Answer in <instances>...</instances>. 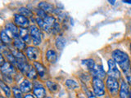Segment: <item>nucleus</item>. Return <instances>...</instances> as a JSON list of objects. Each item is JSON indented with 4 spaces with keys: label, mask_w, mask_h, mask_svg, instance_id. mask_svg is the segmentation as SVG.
<instances>
[{
    "label": "nucleus",
    "mask_w": 131,
    "mask_h": 98,
    "mask_svg": "<svg viewBox=\"0 0 131 98\" xmlns=\"http://www.w3.org/2000/svg\"><path fill=\"white\" fill-rule=\"evenodd\" d=\"M111 57L115 61V63L118 64L120 68L122 69L123 73L126 77V79L129 83H131V64L128 54L121 50L115 49L111 53Z\"/></svg>",
    "instance_id": "obj_1"
},
{
    "label": "nucleus",
    "mask_w": 131,
    "mask_h": 98,
    "mask_svg": "<svg viewBox=\"0 0 131 98\" xmlns=\"http://www.w3.org/2000/svg\"><path fill=\"white\" fill-rule=\"evenodd\" d=\"M36 22L38 26L43 29L44 31H46L47 33H50L51 31L53 32L57 23L55 18L50 17V16H47L44 18H40L38 17L36 18Z\"/></svg>",
    "instance_id": "obj_2"
},
{
    "label": "nucleus",
    "mask_w": 131,
    "mask_h": 98,
    "mask_svg": "<svg viewBox=\"0 0 131 98\" xmlns=\"http://www.w3.org/2000/svg\"><path fill=\"white\" fill-rule=\"evenodd\" d=\"M93 88L96 96H102L105 93V86L101 78L93 77Z\"/></svg>",
    "instance_id": "obj_3"
},
{
    "label": "nucleus",
    "mask_w": 131,
    "mask_h": 98,
    "mask_svg": "<svg viewBox=\"0 0 131 98\" xmlns=\"http://www.w3.org/2000/svg\"><path fill=\"white\" fill-rule=\"evenodd\" d=\"M106 85L110 94H111V95L113 96L117 95L118 90H119V83L116 78L108 76V78H107Z\"/></svg>",
    "instance_id": "obj_4"
},
{
    "label": "nucleus",
    "mask_w": 131,
    "mask_h": 98,
    "mask_svg": "<svg viewBox=\"0 0 131 98\" xmlns=\"http://www.w3.org/2000/svg\"><path fill=\"white\" fill-rule=\"evenodd\" d=\"M30 36H31L34 45L35 46L40 45L42 40V34L41 31L38 30V28L36 25H33L30 27Z\"/></svg>",
    "instance_id": "obj_5"
},
{
    "label": "nucleus",
    "mask_w": 131,
    "mask_h": 98,
    "mask_svg": "<svg viewBox=\"0 0 131 98\" xmlns=\"http://www.w3.org/2000/svg\"><path fill=\"white\" fill-rule=\"evenodd\" d=\"M107 74L110 77L115 78L116 79L121 77V74L116 66V63L113 59H110L108 61V71H107Z\"/></svg>",
    "instance_id": "obj_6"
},
{
    "label": "nucleus",
    "mask_w": 131,
    "mask_h": 98,
    "mask_svg": "<svg viewBox=\"0 0 131 98\" xmlns=\"http://www.w3.org/2000/svg\"><path fill=\"white\" fill-rule=\"evenodd\" d=\"M1 71L3 75H7V76H12L13 74H17L16 69H15L14 66L9 62H5L1 66Z\"/></svg>",
    "instance_id": "obj_7"
},
{
    "label": "nucleus",
    "mask_w": 131,
    "mask_h": 98,
    "mask_svg": "<svg viewBox=\"0 0 131 98\" xmlns=\"http://www.w3.org/2000/svg\"><path fill=\"white\" fill-rule=\"evenodd\" d=\"M15 23L18 26L21 27V28H26L30 25V21L29 20L25 17L20 14L15 15Z\"/></svg>",
    "instance_id": "obj_8"
},
{
    "label": "nucleus",
    "mask_w": 131,
    "mask_h": 98,
    "mask_svg": "<svg viewBox=\"0 0 131 98\" xmlns=\"http://www.w3.org/2000/svg\"><path fill=\"white\" fill-rule=\"evenodd\" d=\"M26 55L30 61H35L40 56V50L35 47H29L26 49Z\"/></svg>",
    "instance_id": "obj_9"
},
{
    "label": "nucleus",
    "mask_w": 131,
    "mask_h": 98,
    "mask_svg": "<svg viewBox=\"0 0 131 98\" xmlns=\"http://www.w3.org/2000/svg\"><path fill=\"white\" fill-rule=\"evenodd\" d=\"M91 73L93 74L94 77L99 78H101V79H102V78H105L106 76V73L104 71L102 66L100 65H95L94 67L91 69Z\"/></svg>",
    "instance_id": "obj_10"
},
{
    "label": "nucleus",
    "mask_w": 131,
    "mask_h": 98,
    "mask_svg": "<svg viewBox=\"0 0 131 98\" xmlns=\"http://www.w3.org/2000/svg\"><path fill=\"white\" fill-rule=\"evenodd\" d=\"M34 95L36 98H44L46 96V90L44 88V86L41 84L35 85L33 88Z\"/></svg>",
    "instance_id": "obj_11"
},
{
    "label": "nucleus",
    "mask_w": 131,
    "mask_h": 98,
    "mask_svg": "<svg viewBox=\"0 0 131 98\" xmlns=\"http://www.w3.org/2000/svg\"><path fill=\"white\" fill-rule=\"evenodd\" d=\"M129 96V86L126 82L121 81V88H120V98H128Z\"/></svg>",
    "instance_id": "obj_12"
},
{
    "label": "nucleus",
    "mask_w": 131,
    "mask_h": 98,
    "mask_svg": "<svg viewBox=\"0 0 131 98\" xmlns=\"http://www.w3.org/2000/svg\"><path fill=\"white\" fill-rule=\"evenodd\" d=\"M6 30H7V31H8V32H10L13 35L14 38L20 37L19 30L17 27V25H14L13 23H7V24H6Z\"/></svg>",
    "instance_id": "obj_13"
},
{
    "label": "nucleus",
    "mask_w": 131,
    "mask_h": 98,
    "mask_svg": "<svg viewBox=\"0 0 131 98\" xmlns=\"http://www.w3.org/2000/svg\"><path fill=\"white\" fill-rule=\"evenodd\" d=\"M33 88V84L28 79H25L21 82V83L20 84V89L21 90L22 92H30Z\"/></svg>",
    "instance_id": "obj_14"
},
{
    "label": "nucleus",
    "mask_w": 131,
    "mask_h": 98,
    "mask_svg": "<svg viewBox=\"0 0 131 98\" xmlns=\"http://www.w3.org/2000/svg\"><path fill=\"white\" fill-rule=\"evenodd\" d=\"M34 67H35L37 72L38 74V75H40L42 78H44V76L46 75V73H47V70H46V68L44 66L42 65L41 63L38 61H34Z\"/></svg>",
    "instance_id": "obj_15"
},
{
    "label": "nucleus",
    "mask_w": 131,
    "mask_h": 98,
    "mask_svg": "<svg viewBox=\"0 0 131 98\" xmlns=\"http://www.w3.org/2000/svg\"><path fill=\"white\" fill-rule=\"evenodd\" d=\"M36 71H37L36 69H34L32 65H29L27 69H26L25 72V74L30 78V79H35V78H37Z\"/></svg>",
    "instance_id": "obj_16"
},
{
    "label": "nucleus",
    "mask_w": 131,
    "mask_h": 98,
    "mask_svg": "<svg viewBox=\"0 0 131 98\" xmlns=\"http://www.w3.org/2000/svg\"><path fill=\"white\" fill-rule=\"evenodd\" d=\"M19 34H20L21 38H22V40L25 43H29L30 42V35H29V31L26 28H21L19 30Z\"/></svg>",
    "instance_id": "obj_17"
},
{
    "label": "nucleus",
    "mask_w": 131,
    "mask_h": 98,
    "mask_svg": "<svg viewBox=\"0 0 131 98\" xmlns=\"http://www.w3.org/2000/svg\"><path fill=\"white\" fill-rule=\"evenodd\" d=\"M38 7H40L41 10H43L45 12H53V4L49 3H44V2H42L38 3Z\"/></svg>",
    "instance_id": "obj_18"
},
{
    "label": "nucleus",
    "mask_w": 131,
    "mask_h": 98,
    "mask_svg": "<svg viewBox=\"0 0 131 98\" xmlns=\"http://www.w3.org/2000/svg\"><path fill=\"white\" fill-rule=\"evenodd\" d=\"M14 46L16 47L17 48L18 51H21V50H24L26 48V45H25V43L22 40V38L18 37L14 38Z\"/></svg>",
    "instance_id": "obj_19"
},
{
    "label": "nucleus",
    "mask_w": 131,
    "mask_h": 98,
    "mask_svg": "<svg viewBox=\"0 0 131 98\" xmlns=\"http://www.w3.org/2000/svg\"><path fill=\"white\" fill-rule=\"evenodd\" d=\"M46 57H47V60L50 63H55L57 61V54L55 51L53 49H49L46 53Z\"/></svg>",
    "instance_id": "obj_20"
},
{
    "label": "nucleus",
    "mask_w": 131,
    "mask_h": 98,
    "mask_svg": "<svg viewBox=\"0 0 131 98\" xmlns=\"http://www.w3.org/2000/svg\"><path fill=\"white\" fill-rule=\"evenodd\" d=\"M3 54L5 55V57H7V61H8L9 63H11V65H17V60H16V58H15V57L13 56V54L10 52L9 51H3Z\"/></svg>",
    "instance_id": "obj_21"
},
{
    "label": "nucleus",
    "mask_w": 131,
    "mask_h": 98,
    "mask_svg": "<svg viewBox=\"0 0 131 98\" xmlns=\"http://www.w3.org/2000/svg\"><path fill=\"white\" fill-rule=\"evenodd\" d=\"M1 39H2V42L5 44H10L12 42L11 38H10L9 35L7 34V32L4 30H3L1 31Z\"/></svg>",
    "instance_id": "obj_22"
},
{
    "label": "nucleus",
    "mask_w": 131,
    "mask_h": 98,
    "mask_svg": "<svg viewBox=\"0 0 131 98\" xmlns=\"http://www.w3.org/2000/svg\"><path fill=\"white\" fill-rule=\"evenodd\" d=\"M46 85H47L48 88H49V90L52 92H56L59 88L58 85H57L55 82H53V81H47Z\"/></svg>",
    "instance_id": "obj_23"
},
{
    "label": "nucleus",
    "mask_w": 131,
    "mask_h": 98,
    "mask_svg": "<svg viewBox=\"0 0 131 98\" xmlns=\"http://www.w3.org/2000/svg\"><path fill=\"white\" fill-rule=\"evenodd\" d=\"M65 45H66L65 38L63 37H61V36L57 37V40H56V46H57V48H58V49H60V50H62L63 48L65 47Z\"/></svg>",
    "instance_id": "obj_24"
},
{
    "label": "nucleus",
    "mask_w": 131,
    "mask_h": 98,
    "mask_svg": "<svg viewBox=\"0 0 131 98\" xmlns=\"http://www.w3.org/2000/svg\"><path fill=\"white\" fill-rule=\"evenodd\" d=\"M18 11L20 15L24 16V17H32L33 15L32 11L29 10L28 8H26V7H21V8H19Z\"/></svg>",
    "instance_id": "obj_25"
},
{
    "label": "nucleus",
    "mask_w": 131,
    "mask_h": 98,
    "mask_svg": "<svg viewBox=\"0 0 131 98\" xmlns=\"http://www.w3.org/2000/svg\"><path fill=\"white\" fill-rule=\"evenodd\" d=\"M66 85H67V87L70 89H76L79 88V84L77 83L75 81L71 80V79L67 80V82H66Z\"/></svg>",
    "instance_id": "obj_26"
},
{
    "label": "nucleus",
    "mask_w": 131,
    "mask_h": 98,
    "mask_svg": "<svg viewBox=\"0 0 131 98\" xmlns=\"http://www.w3.org/2000/svg\"><path fill=\"white\" fill-rule=\"evenodd\" d=\"M0 86H1L2 90H3V92H4L5 95H6L7 97L11 96V90H10V88H9L8 86H7V84H5L4 83H3V81H1V82H0Z\"/></svg>",
    "instance_id": "obj_27"
},
{
    "label": "nucleus",
    "mask_w": 131,
    "mask_h": 98,
    "mask_svg": "<svg viewBox=\"0 0 131 98\" xmlns=\"http://www.w3.org/2000/svg\"><path fill=\"white\" fill-rule=\"evenodd\" d=\"M12 91H13V95L15 98H24L22 96V92L21 89H19L17 87H14L12 88Z\"/></svg>",
    "instance_id": "obj_28"
},
{
    "label": "nucleus",
    "mask_w": 131,
    "mask_h": 98,
    "mask_svg": "<svg viewBox=\"0 0 131 98\" xmlns=\"http://www.w3.org/2000/svg\"><path fill=\"white\" fill-rule=\"evenodd\" d=\"M83 62H84V63H85L88 69H90V70L93 69L94 67V65H95L94 61V60H92V59H88V60L83 61Z\"/></svg>",
    "instance_id": "obj_29"
},
{
    "label": "nucleus",
    "mask_w": 131,
    "mask_h": 98,
    "mask_svg": "<svg viewBox=\"0 0 131 98\" xmlns=\"http://www.w3.org/2000/svg\"><path fill=\"white\" fill-rule=\"evenodd\" d=\"M86 93H87L88 98H97L95 96V94H94L91 91H86Z\"/></svg>",
    "instance_id": "obj_30"
},
{
    "label": "nucleus",
    "mask_w": 131,
    "mask_h": 98,
    "mask_svg": "<svg viewBox=\"0 0 131 98\" xmlns=\"http://www.w3.org/2000/svg\"><path fill=\"white\" fill-rule=\"evenodd\" d=\"M24 98H35L34 96H32V95H30V94H28V95H25V96H24Z\"/></svg>",
    "instance_id": "obj_31"
},
{
    "label": "nucleus",
    "mask_w": 131,
    "mask_h": 98,
    "mask_svg": "<svg viewBox=\"0 0 131 98\" xmlns=\"http://www.w3.org/2000/svg\"><path fill=\"white\" fill-rule=\"evenodd\" d=\"M1 57V66H2L3 64L5 63V62H4V60H3V55H1V57Z\"/></svg>",
    "instance_id": "obj_32"
},
{
    "label": "nucleus",
    "mask_w": 131,
    "mask_h": 98,
    "mask_svg": "<svg viewBox=\"0 0 131 98\" xmlns=\"http://www.w3.org/2000/svg\"><path fill=\"white\" fill-rule=\"evenodd\" d=\"M123 3H129V4H131V1H130V0H129V1H127V0H124V1H123Z\"/></svg>",
    "instance_id": "obj_33"
},
{
    "label": "nucleus",
    "mask_w": 131,
    "mask_h": 98,
    "mask_svg": "<svg viewBox=\"0 0 131 98\" xmlns=\"http://www.w3.org/2000/svg\"><path fill=\"white\" fill-rule=\"evenodd\" d=\"M109 3H111V4H112V5H113V4H114V3H115V1H109Z\"/></svg>",
    "instance_id": "obj_34"
},
{
    "label": "nucleus",
    "mask_w": 131,
    "mask_h": 98,
    "mask_svg": "<svg viewBox=\"0 0 131 98\" xmlns=\"http://www.w3.org/2000/svg\"><path fill=\"white\" fill-rule=\"evenodd\" d=\"M129 98H131V92H129Z\"/></svg>",
    "instance_id": "obj_35"
},
{
    "label": "nucleus",
    "mask_w": 131,
    "mask_h": 98,
    "mask_svg": "<svg viewBox=\"0 0 131 98\" xmlns=\"http://www.w3.org/2000/svg\"><path fill=\"white\" fill-rule=\"evenodd\" d=\"M1 98H6V97H4V96H1Z\"/></svg>",
    "instance_id": "obj_36"
},
{
    "label": "nucleus",
    "mask_w": 131,
    "mask_h": 98,
    "mask_svg": "<svg viewBox=\"0 0 131 98\" xmlns=\"http://www.w3.org/2000/svg\"><path fill=\"white\" fill-rule=\"evenodd\" d=\"M80 98H84V97H80Z\"/></svg>",
    "instance_id": "obj_37"
},
{
    "label": "nucleus",
    "mask_w": 131,
    "mask_h": 98,
    "mask_svg": "<svg viewBox=\"0 0 131 98\" xmlns=\"http://www.w3.org/2000/svg\"><path fill=\"white\" fill-rule=\"evenodd\" d=\"M130 49H131V45H130Z\"/></svg>",
    "instance_id": "obj_38"
}]
</instances>
